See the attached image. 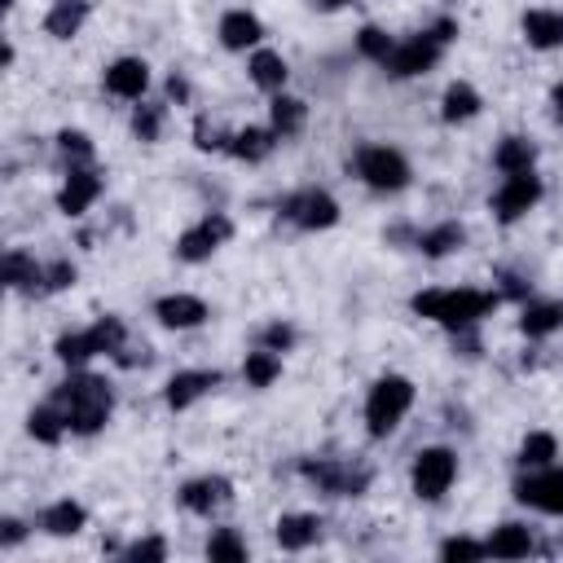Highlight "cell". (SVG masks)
Returning a JSON list of instances; mask_svg holds the SVG:
<instances>
[{
    "mask_svg": "<svg viewBox=\"0 0 563 563\" xmlns=\"http://www.w3.org/2000/svg\"><path fill=\"white\" fill-rule=\"evenodd\" d=\"M168 97H176V101H189V84H185L181 75H172V79H168Z\"/></svg>",
    "mask_w": 563,
    "mask_h": 563,
    "instance_id": "obj_47",
    "label": "cell"
},
{
    "mask_svg": "<svg viewBox=\"0 0 563 563\" xmlns=\"http://www.w3.org/2000/svg\"><path fill=\"white\" fill-rule=\"evenodd\" d=\"M282 216L295 220L299 230H330L340 220V203H334L326 189H304V194H291L282 203Z\"/></svg>",
    "mask_w": 563,
    "mask_h": 563,
    "instance_id": "obj_11",
    "label": "cell"
},
{
    "mask_svg": "<svg viewBox=\"0 0 563 563\" xmlns=\"http://www.w3.org/2000/svg\"><path fill=\"white\" fill-rule=\"evenodd\" d=\"M533 159H537V146H533L528 137H502V146L493 150V163H498L506 176H511V172H528Z\"/></svg>",
    "mask_w": 563,
    "mask_h": 563,
    "instance_id": "obj_32",
    "label": "cell"
},
{
    "mask_svg": "<svg viewBox=\"0 0 563 563\" xmlns=\"http://www.w3.org/2000/svg\"><path fill=\"white\" fill-rule=\"evenodd\" d=\"M563 326V304H528L524 317H519V330L528 334V340H546V334H554Z\"/></svg>",
    "mask_w": 563,
    "mask_h": 563,
    "instance_id": "obj_31",
    "label": "cell"
},
{
    "mask_svg": "<svg viewBox=\"0 0 563 563\" xmlns=\"http://www.w3.org/2000/svg\"><path fill=\"white\" fill-rule=\"evenodd\" d=\"M524 40L533 49H559L563 45V14H554V10H528L524 14Z\"/></svg>",
    "mask_w": 563,
    "mask_h": 563,
    "instance_id": "obj_20",
    "label": "cell"
},
{
    "mask_svg": "<svg viewBox=\"0 0 563 563\" xmlns=\"http://www.w3.org/2000/svg\"><path fill=\"white\" fill-rule=\"evenodd\" d=\"M299 472H304L313 485H321L326 493H334V498H362L366 485H370V472H353L348 463H326V458L304 463Z\"/></svg>",
    "mask_w": 563,
    "mask_h": 563,
    "instance_id": "obj_12",
    "label": "cell"
},
{
    "mask_svg": "<svg viewBox=\"0 0 563 563\" xmlns=\"http://www.w3.org/2000/svg\"><path fill=\"white\" fill-rule=\"evenodd\" d=\"M150 88V66L142 58H120L106 66V93L124 97V101H142V93Z\"/></svg>",
    "mask_w": 563,
    "mask_h": 563,
    "instance_id": "obj_14",
    "label": "cell"
},
{
    "mask_svg": "<svg viewBox=\"0 0 563 563\" xmlns=\"http://www.w3.org/2000/svg\"><path fill=\"white\" fill-rule=\"evenodd\" d=\"M58 150H62L71 163H88V159H93V142H88L84 133H71V128L58 133Z\"/></svg>",
    "mask_w": 563,
    "mask_h": 563,
    "instance_id": "obj_39",
    "label": "cell"
},
{
    "mask_svg": "<svg viewBox=\"0 0 563 563\" xmlns=\"http://www.w3.org/2000/svg\"><path fill=\"white\" fill-rule=\"evenodd\" d=\"M440 49H444V45H440L431 32H423V36H414V40L396 45V49L388 53L383 71H388L392 79H414V75H423V71H431V66L440 62Z\"/></svg>",
    "mask_w": 563,
    "mask_h": 563,
    "instance_id": "obj_9",
    "label": "cell"
},
{
    "mask_svg": "<svg viewBox=\"0 0 563 563\" xmlns=\"http://www.w3.org/2000/svg\"><path fill=\"white\" fill-rule=\"evenodd\" d=\"M19 541H23V524H19V519L0 524V546H19Z\"/></svg>",
    "mask_w": 563,
    "mask_h": 563,
    "instance_id": "obj_44",
    "label": "cell"
},
{
    "mask_svg": "<svg viewBox=\"0 0 563 563\" xmlns=\"http://www.w3.org/2000/svg\"><path fill=\"white\" fill-rule=\"evenodd\" d=\"M53 405H62L71 436H97L115 409V396H110V383L97 375H71L66 383H58Z\"/></svg>",
    "mask_w": 563,
    "mask_h": 563,
    "instance_id": "obj_1",
    "label": "cell"
},
{
    "mask_svg": "<svg viewBox=\"0 0 563 563\" xmlns=\"http://www.w3.org/2000/svg\"><path fill=\"white\" fill-rule=\"evenodd\" d=\"M308 5L317 14H334V10H344V5H357V0H308Z\"/></svg>",
    "mask_w": 563,
    "mask_h": 563,
    "instance_id": "obj_46",
    "label": "cell"
},
{
    "mask_svg": "<svg viewBox=\"0 0 563 563\" xmlns=\"http://www.w3.org/2000/svg\"><path fill=\"white\" fill-rule=\"evenodd\" d=\"M286 58L282 53H273V49H256L252 53V79L260 84V88H269V93H282V84H286Z\"/></svg>",
    "mask_w": 563,
    "mask_h": 563,
    "instance_id": "obj_29",
    "label": "cell"
},
{
    "mask_svg": "<svg viewBox=\"0 0 563 563\" xmlns=\"http://www.w3.org/2000/svg\"><path fill=\"white\" fill-rule=\"evenodd\" d=\"M498 308L493 291H476V286H458V291H423L414 295V313L427 321H440L444 330H472L480 317H489Z\"/></svg>",
    "mask_w": 563,
    "mask_h": 563,
    "instance_id": "obj_2",
    "label": "cell"
},
{
    "mask_svg": "<svg viewBox=\"0 0 563 563\" xmlns=\"http://www.w3.org/2000/svg\"><path fill=\"white\" fill-rule=\"evenodd\" d=\"M155 317H159L168 330H194V326H203L211 313H207V304H203L198 295H163V299L155 304Z\"/></svg>",
    "mask_w": 563,
    "mask_h": 563,
    "instance_id": "obj_17",
    "label": "cell"
},
{
    "mask_svg": "<svg viewBox=\"0 0 563 563\" xmlns=\"http://www.w3.org/2000/svg\"><path fill=\"white\" fill-rule=\"evenodd\" d=\"M194 146H198V150H230L224 133H220V128H211L207 120H198V124H194Z\"/></svg>",
    "mask_w": 563,
    "mask_h": 563,
    "instance_id": "obj_43",
    "label": "cell"
},
{
    "mask_svg": "<svg viewBox=\"0 0 563 563\" xmlns=\"http://www.w3.org/2000/svg\"><path fill=\"white\" fill-rule=\"evenodd\" d=\"M431 36H436L440 45H449V40H454V36H458V23H454V19H440V23L431 27Z\"/></svg>",
    "mask_w": 563,
    "mask_h": 563,
    "instance_id": "obj_45",
    "label": "cell"
},
{
    "mask_svg": "<svg viewBox=\"0 0 563 563\" xmlns=\"http://www.w3.org/2000/svg\"><path fill=\"white\" fill-rule=\"evenodd\" d=\"M84 19H88L84 0H58V5L49 10V19H45V32H49L53 40H71V36L84 27Z\"/></svg>",
    "mask_w": 563,
    "mask_h": 563,
    "instance_id": "obj_26",
    "label": "cell"
},
{
    "mask_svg": "<svg viewBox=\"0 0 563 563\" xmlns=\"http://www.w3.org/2000/svg\"><path fill=\"white\" fill-rule=\"evenodd\" d=\"M409 405H414V383L405 375H383L370 388V396H366V427H370V436L375 440L392 436L401 427V418L409 414Z\"/></svg>",
    "mask_w": 563,
    "mask_h": 563,
    "instance_id": "obj_4",
    "label": "cell"
},
{
    "mask_svg": "<svg viewBox=\"0 0 563 563\" xmlns=\"http://www.w3.org/2000/svg\"><path fill=\"white\" fill-rule=\"evenodd\" d=\"M5 282H10V291L36 295V291H45V269L27 252H10L5 256Z\"/></svg>",
    "mask_w": 563,
    "mask_h": 563,
    "instance_id": "obj_22",
    "label": "cell"
},
{
    "mask_svg": "<svg viewBox=\"0 0 563 563\" xmlns=\"http://www.w3.org/2000/svg\"><path fill=\"white\" fill-rule=\"evenodd\" d=\"M353 168H357V176H362L370 189H379V194H396V189L409 185V163H405V155L392 150V146H362L357 159H353Z\"/></svg>",
    "mask_w": 563,
    "mask_h": 563,
    "instance_id": "obj_5",
    "label": "cell"
},
{
    "mask_svg": "<svg viewBox=\"0 0 563 563\" xmlns=\"http://www.w3.org/2000/svg\"><path fill=\"white\" fill-rule=\"evenodd\" d=\"M463 243H467V230H463V224H454V220H444V224H436V230L418 234V252L431 256V260H440V256H449V252H458Z\"/></svg>",
    "mask_w": 563,
    "mask_h": 563,
    "instance_id": "obj_27",
    "label": "cell"
},
{
    "mask_svg": "<svg viewBox=\"0 0 563 563\" xmlns=\"http://www.w3.org/2000/svg\"><path fill=\"white\" fill-rule=\"evenodd\" d=\"M550 101H554V120H559V124H563V84H559V88H554V93H550Z\"/></svg>",
    "mask_w": 563,
    "mask_h": 563,
    "instance_id": "obj_48",
    "label": "cell"
},
{
    "mask_svg": "<svg viewBox=\"0 0 563 563\" xmlns=\"http://www.w3.org/2000/svg\"><path fill=\"white\" fill-rule=\"evenodd\" d=\"M537 198H541V176L528 168V172H511L506 176V185L493 194V216L502 220V224H515L519 216H528L533 207H537Z\"/></svg>",
    "mask_w": 563,
    "mask_h": 563,
    "instance_id": "obj_8",
    "label": "cell"
},
{
    "mask_svg": "<svg viewBox=\"0 0 563 563\" xmlns=\"http://www.w3.org/2000/svg\"><path fill=\"white\" fill-rule=\"evenodd\" d=\"M97 194H101V176H97L93 168H84V163H71L66 185L58 189V207H62L66 216H84V211L97 203Z\"/></svg>",
    "mask_w": 563,
    "mask_h": 563,
    "instance_id": "obj_13",
    "label": "cell"
},
{
    "mask_svg": "<svg viewBox=\"0 0 563 563\" xmlns=\"http://www.w3.org/2000/svg\"><path fill=\"white\" fill-rule=\"evenodd\" d=\"M230 234H234L230 216H203L198 224H189V230L176 238V260L203 265V260H211L224 243H230Z\"/></svg>",
    "mask_w": 563,
    "mask_h": 563,
    "instance_id": "obj_7",
    "label": "cell"
},
{
    "mask_svg": "<svg viewBox=\"0 0 563 563\" xmlns=\"http://www.w3.org/2000/svg\"><path fill=\"white\" fill-rule=\"evenodd\" d=\"M357 49H362V58H370V62H379V66H383V62H388V53L396 49V40H392L383 27H362V32H357Z\"/></svg>",
    "mask_w": 563,
    "mask_h": 563,
    "instance_id": "obj_36",
    "label": "cell"
},
{
    "mask_svg": "<svg viewBox=\"0 0 563 563\" xmlns=\"http://www.w3.org/2000/svg\"><path fill=\"white\" fill-rule=\"evenodd\" d=\"M269 120H273V133H278V137H295V133L304 128V120H308V106H304L299 97L278 93L273 106H269Z\"/></svg>",
    "mask_w": 563,
    "mask_h": 563,
    "instance_id": "obj_28",
    "label": "cell"
},
{
    "mask_svg": "<svg viewBox=\"0 0 563 563\" xmlns=\"http://www.w3.org/2000/svg\"><path fill=\"white\" fill-rule=\"evenodd\" d=\"M27 431L40 440V444H58L71 427H66V414H62V405H40V409H32V418H27Z\"/></svg>",
    "mask_w": 563,
    "mask_h": 563,
    "instance_id": "obj_30",
    "label": "cell"
},
{
    "mask_svg": "<svg viewBox=\"0 0 563 563\" xmlns=\"http://www.w3.org/2000/svg\"><path fill=\"white\" fill-rule=\"evenodd\" d=\"M458 476V458L449 454V449H423V454L414 458V472H409V485L423 502H440L449 493V485H454Z\"/></svg>",
    "mask_w": 563,
    "mask_h": 563,
    "instance_id": "obj_6",
    "label": "cell"
},
{
    "mask_svg": "<svg viewBox=\"0 0 563 563\" xmlns=\"http://www.w3.org/2000/svg\"><path fill=\"white\" fill-rule=\"evenodd\" d=\"M485 546H489V554H493V559H528V550H533V533H528L524 524H498V528H493V537H489Z\"/></svg>",
    "mask_w": 563,
    "mask_h": 563,
    "instance_id": "obj_24",
    "label": "cell"
},
{
    "mask_svg": "<svg viewBox=\"0 0 563 563\" xmlns=\"http://www.w3.org/2000/svg\"><path fill=\"white\" fill-rule=\"evenodd\" d=\"M133 133H137L142 142H159V133H163V106H137Z\"/></svg>",
    "mask_w": 563,
    "mask_h": 563,
    "instance_id": "obj_38",
    "label": "cell"
},
{
    "mask_svg": "<svg viewBox=\"0 0 563 563\" xmlns=\"http://www.w3.org/2000/svg\"><path fill=\"white\" fill-rule=\"evenodd\" d=\"M278 375H282V357H278V353H269V348L247 353V362H243V379H247L252 388H269V383H278Z\"/></svg>",
    "mask_w": 563,
    "mask_h": 563,
    "instance_id": "obj_33",
    "label": "cell"
},
{
    "mask_svg": "<svg viewBox=\"0 0 563 563\" xmlns=\"http://www.w3.org/2000/svg\"><path fill=\"white\" fill-rule=\"evenodd\" d=\"M66 286H75V265H71V260L49 265V269H45V291H66Z\"/></svg>",
    "mask_w": 563,
    "mask_h": 563,
    "instance_id": "obj_42",
    "label": "cell"
},
{
    "mask_svg": "<svg viewBox=\"0 0 563 563\" xmlns=\"http://www.w3.org/2000/svg\"><path fill=\"white\" fill-rule=\"evenodd\" d=\"M260 40H265V27H260V19H256V14L234 10V14H224V19H220V45H224V49L243 53V49H252V45H260Z\"/></svg>",
    "mask_w": 563,
    "mask_h": 563,
    "instance_id": "obj_18",
    "label": "cell"
},
{
    "mask_svg": "<svg viewBox=\"0 0 563 563\" xmlns=\"http://www.w3.org/2000/svg\"><path fill=\"white\" fill-rule=\"evenodd\" d=\"M515 498L541 515H563V472L559 467H537L515 485Z\"/></svg>",
    "mask_w": 563,
    "mask_h": 563,
    "instance_id": "obj_10",
    "label": "cell"
},
{
    "mask_svg": "<svg viewBox=\"0 0 563 563\" xmlns=\"http://www.w3.org/2000/svg\"><path fill=\"white\" fill-rule=\"evenodd\" d=\"M278 146V133L273 128H243V133H234L230 137V155L234 159H243V163H260V159H269V150Z\"/></svg>",
    "mask_w": 563,
    "mask_h": 563,
    "instance_id": "obj_25",
    "label": "cell"
},
{
    "mask_svg": "<svg viewBox=\"0 0 563 563\" xmlns=\"http://www.w3.org/2000/svg\"><path fill=\"white\" fill-rule=\"evenodd\" d=\"M554 454H559V440H554L550 431H533V436L519 444V467H528V472L550 467V463H554Z\"/></svg>",
    "mask_w": 563,
    "mask_h": 563,
    "instance_id": "obj_34",
    "label": "cell"
},
{
    "mask_svg": "<svg viewBox=\"0 0 563 563\" xmlns=\"http://www.w3.org/2000/svg\"><path fill=\"white\" fill-rule=\"evenodd\" d=\"M485 554H489V546L485 541H472V537H449L440 546V559H449V563H476Z\"/></svg>",
    "mask_w": 563,
    "mask_h": 563,
    "instance_id": "obj_37",
    "label": "cell"
},
{
    "mask_svg": "<svg viewBox=\"0 0 563 563\" xmlns=\"http://www.w3.org/2000/svg\"><path fill=\"white\" fill-rule=\"evenodd\" d=\"M207 559L211 563H243L247 559V541L234 528H216L207 541Z\"/></svg>",
    "mask_w": 563,
    "mask_h": 563,
    "instance_id": "obj_35",
    "label": "cell"
},
{
    "mask_svg": "<svg viewBox=\"0 0 563 563\" xmlns=\"http://www.w3.org/2000/svg\"><path fill=\"white\" fill-rule=\"evenodd\" d=\"M230 493H234L230 480H220V476H198V480H189V485L181 489V506L194 511V515H211V511H220L224 502H230Z\"/></svg>",
    "mask_w": 563,
    "mask_h": 563,
    "instance_id": "obj_15",
    "label": "cell"
},
{
    "mask_svg": "<svg viewBox=\"0 0 563 563\" xmlns=\"http://www.w3.org/2000/svg\"><path fill=\"white\" fill-rule=\"evenodd\" d=\"M124 554L133 563H159V559H168V541L163 537H146V541H133Z\"/></svg>",
    "mask_w": 563,
    "mask_h": 563,
    "instance_id": "obj_40",
    "label": "cell"
},
{
    "mask_svg": "<svg viewBox=\"0 0 563 563\" xmlns=\"http://www.w3.org/2000/svg\"><path fill=\"white\" fill-rule=\"evenodd\" d=\"M211 388H220V375H216V370H181V375L168 379L163 401H168L172 409H189V405H194L198 396H207Z\"/></svg>",
    "mask_w": 563,
    "mask_h": 563,
    "instance_id": "obj_16",
    "label": "cell"
},
{
    "mask_svg": "<svg viewBox=\"0 0 563 563\" xmlns=\"http://www.w3.org/2000/svg\"><path fill=\"white\" fill-rule=\"evenodd\" d=\"M321 537V519L317 515H282L278 519V546L282 550H308Z\"/></svg>",
    "mask_w": 563,
    "mask_h": 563,
    "instance_id": "obj_23",
    "label": "cell"
},
{
    "mask_svg": "<svg viewBox=\"0 0 563 563\" xmlns=\"http://www.w3.org/2000/svg\"><path fill=\"white\" fill-rule=\"evenodd\" d=\"M291 344H295V330L282 326V321H273V326L260 330V348H269V353H286Z\"/></svg>",
    "mask_w": 563,
    "mask_h": 563,
    "instance_id": "obj_41",
    "label": "cell"
},
{
    "mask_svg": "<svg viewBox=\"0 0 563 563\" xmlns=\"http://www.w3.org/2000/svg\"><path fill=\"white\" fill-rule=\"evenodd\" d=\"M84 524H88V511L79 502H71V498H62V502H53V506L40 511V528L49 537H75Z\"/></svg>",
    "mask_w": 563,
    "mask_h": 563,
    "instance_id": "obj_19",
    "label": "cell"
},
{
    "mask_svg": "<svg viewBox=\"0 0 563 563\" xmlns=\"http://www.w3.org/2000/svg\"><path fill=\"white\" fill-rule=\"evenodd\" d=\"M124 321L120 317H97L88 330H75V334H62V340L53 344V353H58V362H66V366H84L88 357H115V353H124Z\"/></svg>",
    "mask_w": 563,
    "mask_h": 563,
    "instance_id": "obj_3",
    "label": "cell"
},
{
    "mask_svg": "<svg viewBox=\"0 0 563 563\" xmlns=\"http://www.w3.org/2000/svg\"><path fill=\"white\" fill-rule=\"evenodd\" d=\"M440 115L444 124H467L480 115V93L472 84H449L444 88V101H440Z\"/></svg>",
    "mask_w": 563,
    "mask_h": 563,
    "instance_id": "obj_21",
    "label": "cell"
}]
</instances>
